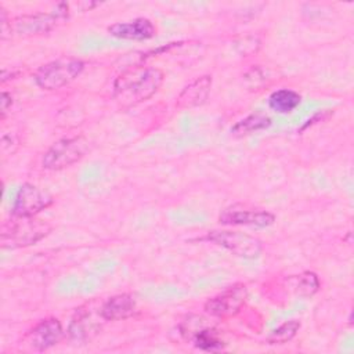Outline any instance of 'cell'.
Here are the masks:
<instances>
[{"label":"cell","instance_id":"cell-6","mask_svg":"<svg viewBox=\"0 0 354 354\" xmlns=\"http://www.w3.org/2000/svg\"><path fill=\"white\" fill-rule=\"evenodd\" d=\"M248 299V289L243 283H235L224 292L213 296L205 303V311L217 318L232 317L243 307Z\"/></svg>","mask_w":354,"mask_h":354},{"label":"cell","instance_id":"cell-13","mask_svg":"<svg viewBox=\"0 0 354 354\" xmlns=\"http://www.w3.org/2000/svg\"><path fill=\"white\" fill-rule=\"evenodd\" d=\"M212 83L213 80L210 75H203L195 79L194 82H191L178 94L177 106L187 109V108H195L202 105L210 94Z\"/></svg>","mask_w":354,"mask_h":354},{"label":"cell","instance_id":"cell-10","mask_svg":"<svg viewBox=\"0 0 354 354\" xmlns=\"http://www.w3.org/2000/svg\"><path fill=\"white\" fill-rule=\"evenodd\" d=\"M61 18L55 14H25L12 19L11 29L18 36H35L50 32Z\"/></svg>","mask_w":354,"mask_h":354},{"label":"cell","instance_id":"cell-12","mask_svg":"<svg viewBox=\"0 0 354 354\" xmlns=\"http://www.w3.org/2000/svg\"><path fill=\"white\" fill-rule=\"evenodd\" d=\"M100 318H104L101 315V313L95 317L94 313L90 310V306H84V307L77 308L72 321H71V325H69V330H68L69 336L75 340L90 339L101 328Z\"/></svg>","mask_w":354,"mask_h":354},{"label":"cell","instance_id":"cell-21","mask_svg":"<svg viewBox=\"0 0 354 354\" xmlns=\"http://www.w3.org/2000/svg\"><path fill=\"white\" fill-rule=\"evenodd\" d=\"M0 22H1V39L6 40L7 37H11L12 29H11V21H8L7 12L3 7H0Z\"/></svg>","mask_w":354,"mask_h":354},{"label":"cell","instance_id":"cell-1","mask_svg":"<svg viewBox=\"0 0 354 354\" xmlns=\"http://www.w3.org/2000/svg\"><path fill=\"white\" fill-rule=\"evenodd\" d=\"M165 75L158 68L136 66L123 72L113 84V95L122 105H136L151 98L162 86Z\"/></svg>","mask_w":354,"mask_h":354},{"label":"cell","instance_id":"cell-16","mask_svg":"<svg viewBox=\"0 0 354 354\" xmlns=\"http://www.w3.org/2000/svg\"><path fill=\"white\" fill-rule=\"evenodd\" d=\"M270 124H271V119L268 116H266L264 113H252V115L243 118L242 120L236 122L231 127V134L235 137H242V136L252 134L254 131L264 130V129L270 127Z\"/></svg>","mask_w":354,"mask_h":354},{"label":"cell","instance_id":"cell-19","mask_svg":"<svg viewBox=\"0 0 354 354\" xmlns=\"http://www.w3.org/2000/svg\"><path fill=\"white\" fill-rule=\"evenodd\" d=\"M300 329V322L296 319H290L279 325L277 329H274L270 336L267 337L268 344H283L289 340H292L296 333Z\"/></svg>","mask_w":354,"mask_h":354},{"label":"cell","instance_id":"cell-15","mask_svg":"<svg viewBox=\"0 0 354 354\" xmlns=\"http://www.w3.org/2000/svg\"><path fill=\"white\" fill-rule=\"evenodd\" d=\"M301 101L299 93L289 88H279L268 97V105L278 113H289L295 111Z\"/></svg>","mask_w":354,"mask_h":354},{"label":"cell","instance_id":"cell-2","mask_svg":"<svg viewBox=\"0 0 354 354\" xmlns=\"http://www.w3.org/2000/svg\"><path fill=\"white\" fill-rule=\"evenodd\" d=\"M50 231L51 225L43 220L12 214L1 228V248L15 249L35 245Z\"/></svg>","mask_w":354,"mask_h":354},{"label":"cell","instance_id":"cell-20","mask_svg":"<svg viewBox=\"0 0 354 354\" xmlns=\"http://www.w3.org/2000/svg\"><path fill=\"white\" fill-rule=\"evenodd\" d=\"M236 48L238 51L242 54V55H249V54H253L259 50L260 47V41L253 37V36H246V37H242L241 40H238L236 43Z\"/></svg>","mask_w":354,"mask_h":354},{"label":"cell","instance_id":"cell-4","mask_svg":"<svg viewBox=\"0 0 354 354\" xmlns=\"http://www.w3.org/2000/svg\"><path fill=\"white\" fill-rule=\"evenodd\" d=\"M88 151V141L83 136L61 138L54 142L43 156V167L61 170L80 160Z\"/></svg>","mask_w":354,"mask_h":354},{"label":"cell","instance_id":"cell-9","mask_svg":"<svg viewBox=\"0 0 354 354\" xmlns=\"http://www.w3.org/2000/svg\"><path fill=\"white\" fill-rule=\"evenodd\" d=\"M62 336L64 329L61 322L57 318H46L28 332L25 340L33 350L44 351L58 344Z\"/></svg>","mask_w":354,"mask_h":354},{"label":"cell","instance_id":"cell-22","mask_svg":"<svg viewBox=\"0 0 354 354\" xmlns=\"http://www.w3.org/2000/svg\"><path fill=\"white\" fill-rule=\"evenodd\" d=\"M12 104V98L7 91L1 93V100H0V109H1V119L6 118V113L8 111V108H11Z\"/></svg>","mask_w":354,"mask_h":354},{"label":"cell","instance_id":"cell-5","mask_svg":"<svg viewBox=\"0 0 354 354\" xmlns=\"http://www.w3.org/2000/svg\"><path fill=\"white\" fill-rule=\"evenodd\" d=\"M207 239L243 259H257L263 250L260 239L239 231H210Z\"/></svg>","mask_w":354,"mask_h":354},{"label":"cell","instance_id":"cell-17","mask_svg":"<svg viewBox=\"0 0 354 354\" xmlns=\"http://www.w3.org/2000/svg\"><path fill=\"white\" fill-rule=\"evenodd\" d=\"M192 340L195 343V347L203 351H217L224 346L223 340L212 328H201L195 330L192 333Z\"/></svg>","mask_w":354,"mask_h":354},{"label":"cell","instance_id":"cell-8","mask_svg":"<svg viewBox=\"0 0 354 354\" xmlns=\"http://www.w3.org/2000/svg\"><path fill=\"white\" fill-rule=\"evenodd\" d=\"M218 221L225 225H249L266 228L274 224L275 216L263 209H249L235 205L224 209L218 217Z\"/></svg>","mask_w":354,"mask_h":354},{"label":"cell","instance_id":"cell-7","mask_svg":"<svg viewBox=\"0 0 354 354\" xmlns=\"http://www.w3.org/2000/svg\"><path fill=\"white\" fill-rule=\"evenodd\" d=\"M53 203V196L33 185V184H24L17 192L14 206H12V214L22 216V217H35L41 210L47 209Z\"/></svg>","mask_w":354,"mask_h":354},{"label":"cell","instance_id":"cell-3","mask_svg":"<svg viewBox=\"0 0 354 354\" xmlns=\"http://www.w3.org/2000/svg\"><path fill=\"white\" fill-rule=\"evenodd\" d=\"M84 69V62L77 58H58L37 69L36 84L43 90H57L73 82Z\"/></svg>","mask_w":354,"mask_h":354},{"label":"cell","instance_id":"cell-11","mask_svg":"<svg viewBox=\"0 0 354 354\" xmlns=\"http://www.w3.org/2000/svg\"><path fill=\"white\" fill-rule=\"evenodd\" d=\"M108 32L124 40H148L156 35L155 25L148 18H136L129 22H116L108 26Z\"/></svg>","mask_w":354,"mask_h":354},{"label":"cell","instance_id":"cell-18","mask_svg":"<svg viewBox=\"0 0 354 354\" xmlns=\"http://www.w3.org/2000/svg\"><path fill=\"white\" fill-rule=\"evenodd\" d=\"M292 282L296 293L303 297H310L319 289V279L317 274L311 271H306L301 272L300 275H296L295 278H292Z\"/></svg>","mask_w":354,"mask_h":354},{"label":"cell","instance_id":"cell-14","mask_svg":"<svg viewBox=\"0 0 354 354\" xmlns=\"http://www.w3.org/2000/svg\"><path fill=\"white\" fill-rule=\"evenodd\" d=\"M101 308V315L105 321H119L131 317L136 311V300L131 295L122 293L106 299Z\"/></svg>","mask_w":354,"mask_h":354}]
</instances>
